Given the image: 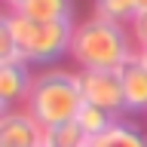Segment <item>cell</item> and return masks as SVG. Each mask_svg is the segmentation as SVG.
I'll list each match as a JSON object with an SVG mask.
<instances>
[{"instance_id": "cell-16", "label": "cell", "mask_w": 147, "mask_h": 147, "mask_svg": "<svg viewBox=\"0 0 147 147\" xmlns=\"http://www.w3.org/2000/svg\"><path fill=\"white\" fill-rule=\"evenodd\" d=\"M138 3V12H147V0H135Z\"/></svg>"}, {"instance_id": "cell-6", "label": "cell", "mask_w": 147, "mask_h": 147, "mask_svg": "<svg viewBox=\"0 0 147 147\" xmlns=\"http://www.w3.org/2000/svg\"><path fill=\"white\" fill-rule=\"evenodd\" d=\"M34 80L37 77L31 74V64H25V61L0 64V101H3V113L6 110H18L22 104H28Z\"/></svg>"}, {"instance_id": "cell-15", "label": "cell", "mask_w": 147, "mask_h": 147, "mask_svg": "<svg viewBox=\"0 0 147 147\" xmlns=\"http://www.w3.org/2000/svg\"><path fill=\"white\" fill-rule=\"evenodd\" d=\"M3 3H6V6H9V12H16V9L22 6V3H25V0H3Z\"/></svg>"}, {"instance_id": "cell-8", "label": "cell", "mask_w": 147, "mask_h": 147, "mask_svg": "<svg viewBox=\"0 0 147 147\" xmlns=\"http://www.w3.org/2000/svg\"><path fill=\"white\" fill-rule=\"evenodd\" d=\"M16 16L31 22H74V0H25Z\"/></svg>"}, {"instance_id": "cell-10", "label": "cell", "mask_w": 147, "mask_h": 147, "mask_svg": "<svg viewBox=\"0 0 147 147\" xmlns=\"http://www.w3.org/2000/svg\"><path fill=\"white\" fill-rule=\"evenodd\" d=\"M89 141H92L89 132L77 119L43 129V147H89Z\"/></svg>"}, {"instance_id": "cell-13", "label": "cell", "mask_w": 147, "mask_h": 147, "mask_svg": "<svg viewBox=\"0 0 147 147\" xmlns=\"http://www.w3.org/2000/svg\"><path fill=\"white\" fill-rule=\"evenodd\" d=\"M9 61H22V58H18V43L12 34V25H9V12H3V18H0V64Z\"/></svg>"}, {"instance_id": "cell-3", "label": "cell", "mask_w": 147, "mask_h": 147, "mask_svg": "<svg viewBox=\"0 0 147 147\" xmlns=\"http://www.w3.org/2000/svg\"><path fill=\"white\" fill-rule=\"evenodd\" d=\"M9 25L18 43V58L31 67H46L71 55L74 31H77L74 22H31L9 12Z\"/></svg>"}, {"instance_id": "cell-2", "label": "cell", "mask_w": 147, "mask_h": 147, "mask_svg": "<svg viewBox=\"0 0 147 147\" xmlns=\"http://www.w3.org/2000/svg\"><path fill=\"white\" fill-rule=\"evenodd\" d=\"M83 104L86 101H83V89H80V74L52 67V71L37 74L25 110L43 129H49V126H58V123L77 119Z\"/></svg>"}, {"instance_id": "cell-17", "label": "cell", "mask_w": 147, "mask_h": 147, "mask_svg": "<svg viewBox=\"0 0 147 147\" xmlns=\"http://www.w3.org/2000/svg\"><path fill=\"white\" fill-rule=\"evenodd\" d=\"M138 55H141V61L147 64V46H144V49H141V52H138Z\"/></svg>"}, {"instance_id": "cell-1", "label": "cell", "mask_w": 147, "mask_h": 147, "mask_svg": "<svg viewBox=\"0 0 147 147\" xmlns=\"http://www.w3.org/2000/svg\"><path fill=\"white\" fill-rule=\"evenodd\" d=\"M129 28L113 25L101 16H92L77 25L71 43V58L83 71H119L132 58Z\"/></svg>"}, {"instance_id": "cell-9", "label": "cell", "mask_w": 147, "mask_h": 147, "mask_svg": "<svg viewBox=\"0 0 147 147\" xmlns=\"http://www.w3.org/2000/svg\"><path fill=\"white\" fill-rule=\"evenodd\" d=\"M89 147H147V135L132 123H113L107 132H101L89 141Z\"/></svg>"}, {"instance_id": "cell-5", "label": "cell", "mask_w": 147, "mask_h": 147, "mask_svg": "<svg viewBox=\"0 0 147 147\" xmlns=\"http://www.w3.org/2000/svg\"><path fill=\"white\" fill-rule=\"evenodd\" d=\"M0 147H43V126L25 107L6 110L0 119Z\"/></svg>"}, {"instance_id": "cell-14", "label": "cell", "mask_w": 147, "mask_h": 147, "mask_svg": "<svg viewBox=\"0 0 147 147\" xmlns=\"http://www.w3.org/2000/svg\"><path fill=\"white\" fill-rule=\"evenodd\" d=\"M129 34H132V40H135L141 49L147 46V12H138L135 22L129 25Z\"/></svg>"}, {"instance_id": "cell-11", "label": "cell", "mask_w": 147, "mask_h": 147, "mask_svg": "<svg viewBox=\"0 0 147 147\" xmlns=\"http://www.w3.org/2000/svg\"><path fill=\"white\" fill-rule=\"evenodd\" d=\"M95 3V16L107 18L113 25H132L138 16V3L135 0H92Z\"/></svg>"}, {"instance_id": "cell-4", "label": "cell", "mask_w": 147, "mask_h": 147, "mask_svg": "<svg viewBox=\"0 0 147 147\" xmlns=\"http://www.w3.org/2000/svg\"><path fill=\"white\" fill-rule=\"evenodd\" d=\"M80 89L86 104L107 110L117 119L126 113V92L119 71H80Z\"/></svg>"}, {"instance_id": "cell-12", "label": "cell", "mask_w": 147, "mask_h": 147, "mask_svg": "<svg viewBox=\"0 0 147 147\" xmlns=\"http://www.w3.org/2000/svg\"><path fill=\"white\" fill-rule=\"evenodd\" d=\"M77 123H80L86 132H89V138L101 135V132H107L113 123H119L113 113H107V110H101V107H92V104H83L80 110V117H77Z\"/></svg>"}, {"instance_id": "cell-7", "label": "cell", "mask_w": 147, "mask_h": 147, "mask_svg": "<svg viewBox=\"0 0 147 147\" xmlns=\"http://www.w3.org/2000/svg\"><path fill=\"white\" fill-rule=\"evenodd\" d=\"M123 92H126V113H147V64L141 55H132L123 67Z\"/></svg>"}]
</instances>
